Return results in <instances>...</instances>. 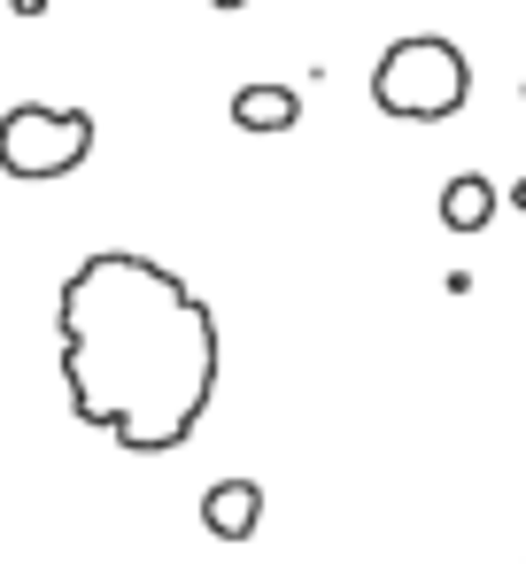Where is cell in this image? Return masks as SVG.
Returning <instances> with one entry per match:
<instances>
[{"label": "cell", "mask_w": 526, "mask_h": 564, "mask_svg": "<svg viewBox=\"0 0 526 564\" xmlns=\"http://www.w3.org/2000/svg\"><path fill=\"white\" fill-rule=\"evenodd\" d=\"M101 124L94 109H47V101H17L0 117V171L24 178V186H55L71 171H86Z\"/></svg>", "instance_id": "3957f363"}, {"label": "cell", "mask_w": 526, "mask_h": 564, "mask_svg": "<svg viewBox=\"0 0 526 564\" xmlns=\"http://www.w3.org/2000/svg\"><path fill=\"white\" fill-rule=\"evenodd\" d=\"M487 217H495V186H487L480 171H457V178L441 186V225H449V232H480Z\"/></svg>", "instance_id": "8992f818"}, {"label": "cell", "mask_w": 526, "mask_h": 564, "mask_svg": "<svg viewBox=\"0 0 526 564\" xmlns=\"http://www.w3.org/2000/svg\"><path fill=\"white\" fill-rule=\"evenodd\" d=\"M71 417L109 433L125 456H171L217 402L225 333L210 302L155 256L101 248L55 294Z\"/></svg>", "instance_id": "6da1fadb"}, {"label": "cell", "mask_w": 526, "mask_h": 564, "mask_svg": "<svg viewBox=\"0 0 526 564\" xmlns=\"http://www.w3.org/2000/svg\"><path fill=\"white\" fill-rule=\"evenodd\" d=\"M210 9H225V17H233V9H248V0H210Z\"/></svg>", "instance_id": "52a82bcc"}, {"label": "cell", "mask_w": 526, "mask_h": 564, "mask_svg": "<svg viewBox=\"0 0 526 564\" xmlns=\"http://www.w3.org/2000/svg\"><path fill=\"white\" fill-rule=\"evenodd\" d=\"M372 101H379V117H402V124H449L472 101V63L457 40L410 32L372 63Z\"/></svg>", "instance_id": "7a4b0ae2"}, {"label": "cell", "mask_w": 526, "mask_h": 564, "mask_svg": "<svg viewBox=\"0 0 526 564\" xmlns=\"http://www.w3.org/2000/svg\"><path fill=\"white\" fill-rule=\"evenodd\" d=\"M202 525H210L217 541H248V533L264 525V487H256V479H217V487L202 495Z\"/></svg>", "instance_id": "5b68a950"}, {"label": "cell", "mask_w": 526, "mask_h": 564, "mask_svg": "<svg viewBox=\"0 0 526 564\" xmlns=\"http://www.w3.org/2000/svg\"><path fill=\"white\" fill-rule=\"evenodd\" d=\"M511 202H518V209H526V178H518V186H511Z\"/></svg>", "instance_id": "ba28073f"}, {"label": "cell", "mask_w": 526, "mask_h": 564, "mask_svg": "<svg viewBox=\"0 0 526 564\" xmlns=\"http://www.w3.org/2000/svg\"><path fill=\"white\" fill-rule=\"evenodd\" d=\"M225 117H233V132H248V140H279V132L302 124V94H294L287 78H248V86H233Z\"/></svg>", "instance_id": "277c9868"}]
</instances>
